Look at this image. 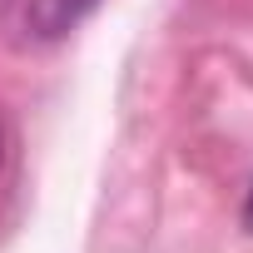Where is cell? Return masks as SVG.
Returning a JSON list of instances; mask_svg holds the SVG:
<instances>
[{
    "label": "cell",
    "instance_id": "cell-1",
    "mask_svg": "<svg viewBox=\"0 0 253 253\" xmlns=\"http://www.w3.org/2000/svg\"><path fill=\"white\" fill-rule=\"evenodd\" d=\"M243 223H248V233H253V194H248V209H243Z\"/></svg>",
    "mask_w": 253,
    "mask_h": 253
},
{
    "label": "cell",
    "instance_id": "cell-2",
    "mask_svg": "<svg viewBox=\"0 0 253 253\" xmlns=\"http://www.w3.org/2000/svg\"><path fill=\"white\" fill-rule=\"evenodd\" d=\"M0 154H5V134H0Z\"/></svg>",
    "mask_w": 253,
    "mask_h": 253
}]
</instances>
